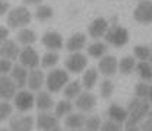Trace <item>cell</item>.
Wrapping results in <instances>:
<instances>
[{
	"label": "cell",
	"mask_w": 152,
	"mask_h": 131,
	"mask_svg": "<svg viewBox=\"0 0 152 131\" xmlns=\"http://www.w3.org/2000/svg\"><path fill=\"white\" fill-rule=\"evenodd\" d=\"M151 111V102L146 98H134L133 101H130L127 112L129 117L124 122V128L127 131H133L139 128V124L143 118H146L148 112Z\"/></svg>",
	"instance_id": "6da1fadb"
},
{
	"label": "cell",
	"mask_w": 152,
	"mask_h": 131,
	"mask_svg": "<svg viewBox=\"0 0 152 131\" xmlns=\"http://www.w3.org/2000/svg\"><path fill=\"white\" fill-rule=\"evenodd\" d=\"M31 19H32L31 12L25 6H18L7 12L6 23L9 29H20V28H26L31 23Z\"/></svg>",
	"instance_id": "7a4b0ae2"
},
{
	"label": "cell",
	"mask_w": 152,
	"mask_h": 131,
	"mask_svg": "<svg viewBox=\"0 0 152 131\" xmlns=\"http://www.w3.org/2000/svg\"><path fill=\"white\" fill-rule=\"evenodd\" d=\"M69 83V73L63 69H53L45 76V86L48 92L58 93Z\"/></svg>",
	"instance_id": "3957f363"
},
{
	"label": "cell",
	"mask_w": 152,
	"mask_h": 131,
	"mask_svg": "<svg viewBox=\"0 0 152 131\" xmlns=\"http://www.w3.org/2000/svg\"><path fill=\"white\" fill-rule=\"evenodd\" d=\"M104 38H105L107 44H111L115 48H120V47H124L129 42V31L126 28L114 23L111 28H108Z\"/></svg>",
	"instance_id": "277c9868"
},
{
	"label": "cell",
	"mask_w": 152,
	"mask_h": 131,
	"mask_svg": "<svg viewBox=\"0 0 152 131\" xmlns=\"http://www.w3.org/2000/svg\"><path fill=\"white\" fill-rule=\"evenodd\" d=\"M64 66L67 69L69 73L79 75L82 72H85V69L88 67V57L83 56L82 53H70V56L66 58Z\"/></svg>",
	"instance_id": "5b68a950"
},
{
	"label": "cell",
	"mask_w": 152,
	"mask_h": 131,
	"mask_svg": "<svg viewBox=\"0 0 152 131\" xmlns=\"http://www.w3.org/2000/svg\"><path fill=\"white\" fill-rule=\"evenodd\" d=\"M13 103L19 112H28L35 106V96L29 90L20 89L19 92H16L15 98H13Z\"/></svg>",
	"instance_id": "8992f818"
},
{
	"label": "cell",
	"mask_w": 152,
	"mask_h": 131,
	"mask_svg": "<svg viewBox=\"0 0 152 131\" xmlns=\"http://www.w3.org/2000/svg\"><path fill=\"white\" fill-rule=\"evenodd\" d=\"M19 63L26 67V69H37L38 66L41 64V60H39V56H38L37 50L32 48L31 45H25L20 53H19Z\"/></svg>",
	"instance_id": "52a82bcc"
},
{
	"label": "cell",
	"mask_w": 152,
	"mask_h": 131,
	"mask_svg": "<svg viewBox=\"0 0 152 131\" xmlns=\"http://www.w3.org/2000/svg\"><path fill=\"white\" fill-rule=\"evenodd\" d=\"M133 18L136 22L142 25L152 23V1L151 0H140L133 12Z\"/></svg>",
	"instance_id": "ba28073f"
},
{
	"label": "cell",
	"mask_w": 152,
	"mask_h": 131,
	"mask_svg": "<svg viewBox=\"0 0 152 131\" xmlns=\"http://www.w3.org/2000/svg\"><path fill=\"white\" fill-rule=\"evenodd\" d=\"M35 125H37L38 130H42V131H58L60 130L58 118H57L56 115H53V114H48V111L38 114Z\"/></svg>",
	"instance_id": "9c48e42d"
},
{
	"label": "cell",
	"mask_w": 152,
	"mask_h": 131,
	"mask_svg": "<svg viewBox=\"0 0 152 131\" xmlns=\"http://www.w3.org/2000/svg\"><path fill=\"white\" fill-rule=\"evenodd\" d=\"M16 92H18V86L13 82V79L7 75L0 76V99L10 101L15 98Z\"/></svg>",
	"instance_id": "30bf717a"
},
{
	"label": "cell",
	"mask_w": 152,
	"mask_h": 131,
	"mask_svg": "<svg viewBox=\"0 0 152 131\" xmlns=\"http://www.w3.org/2000/svg\"><path fill=\"white\" fill-rule=\"evenodd\" d=\"M34 128V118L31 115H15L10 117L9 130L12 131H31Z\"/></svg>",
	"instance_id": "8fae6325"
},
{
	"label": "cell",
	"mask_w": 152,
	"mask_h": 131,
	"mask_svg": "<svg viewBox=\"0 0 152 131\" xmlns=\"http://www.w3.org/2000/svg\"><path fill=\"white\" fill-rule=\"evenodd\" d=\"M118 70V61L113 56H102L98 63V73L105 77H111Z\"/></svg>",
	"instance_id": "7c38bea8"
},
{
	"label": "cell",
	"mask_w": 152,
	"mask_h": 131,
	"mask_svg": "<svg viewBox=\"0 0 152 131\" xmlns=\"http://www.w3.org/2000/svg\"><path fill=\"white\" fill-rule=\"evenodd\" d=\"M75 105L80 112H89V111L94 109L95 105H96V98H95L94 93H91L88 90L86 92H80L77 95V98H76Z\"/></svg>",
	"instance_id": "4fadbf2b"
},
{
	"label": "cell",
	"mask_w": 152,
	"mask_h": 131,
	"mask_svg": "<svg viewBox=\"0 0 152 131\" xmlns=\"http://www.w3.org/2000/svg\"><path fill=\"white\" fill-rule=\"evenodd\" d=\"M45 85V76L42 73V70L39 69H31L28 72V80H26V86L29 90L38 92L41 90V88Z\"/></svg>",
	"instance_id": "5bb4252c"
},
{
	"label": "cell",
	"mask_w": 152,
	"mask_h": 131,
	"mask_svg": "<svg viewBox=\"0 0 152 131\" xmlns=\"http://www.w3.org/2000/svg\"><path fill=\"white\" fill-rule=\"evenodd\" d=\"M41 41H42V45L48 51H58L64 47L63 38L58 32H45L41 38Z\"/></svg>",
	"instance_id": "9a60e30c"
},
{
	"label": "cell",
	"mask_w": 152,
	"mask_h": 131,
	"mask_svg": "<svg viewBox=\"0 0 152 131\" xmlns=\"http://www.w3.org/2000/svg\"><path fill=\"white\" fill-rule=\"evenodd\" d=\"M19 53H20L19 45L9 38L6 41H3L1 45H0V57H3V58H9V60L13 61L19 57Z\"/></svg>",
	"instance_id": "2e32d148"
},
{
	"label": "cell",
	"mask_w": 152,
	"mask_h": 131,
	"mask_svg": "<svg viewBox=\"0 0 152 131\" xmlns=\"http://www.w3.org/2000/svg\"><path fill=\"white\" fill-rule=\"evenodd\" d=\"M10 77L13 79V82L16 83L18 89H23L26 86V80H28V69L23 67L20 63L19 64H13L12 70H10Z\"/></svg>",
	"instance_id": "e0dca14e"
},
{
	"label": "cell",
	"mask_w": 152,
	"mask_h": 131,
	"mask_svg": "<svg viewBox=\"0 0 152 131\" xmlns=\"http://www.w3.org/2000/svg\"><path fill=\"white\" fill-rule=\"evenodd\" d=\"M107 31H108V22L104 18H96L88 28L89 37L94 39H99L101 37H104Z\"/></svg>",
	"instance_id": "ac0fdd59"
},
{
	"label": "cell",
	"mask_w": 152,
	"mask_h": 131,
	"mask_svg": "<svg viewBox=\"0 0 152 131\" xmlns=\"http://www.w3.org/2000/svg\"><path fill=\"white\" fill-rule=\"evenodd\" d=\"M35 106L39 112H45V111H50L53 109L54 106V102H53V98L50 92H44V90H39L35 96Z\"/></svg>",
	"instance_id": "d6986e66"
},
{
	"label": "cell",
	"mask_w": 152,
	"mask_h": 131,
	"mask_svg": "<svg viewBox=\"0 0 152 131\" xmlns=\"http://www.w3.org/2000/svg\"><path fill=\"white\" fill-rule=\"evenodd\" d=\"M85 115L82 112L79 114H67L66 115V119H64V125L67 130H73V131H77V130H82L85 127Z\"/></svg>",
	"instance_id": "ffe728a7"
},
{
	"label": "cell",
	"mask_w": 152,
	"mask_h": 131,
	"mask_svg": "<svg viewBox=\"0 0 152 131\" xmlns=\"http://www.w3.org/2000/svg\"><path fill=\"white\" fill-rule=\"evenodd\" d=\"M86 45V37L80 32H76L72 37L66 41V50L69 53H77L80 50H83Z\"/></svg>",
	"instance_id": "44dd1931"
},
{
	"label": "cell",
	"mask_w": 152,
	"mask_h": 131,
	"mask_svg": "<svg viewBox=\"0 0 152 131\" xmlns=\"http://www.w3.org/2000/svg\"><path fill=\"white\" fill-rule=\"evenodd\" d=\"M107 115L108 118L114 121V122H118V124H124L127 117H129V112L127 109H124L123 106L117 105V103H111L108 106V111H107Z\"/></svg>",
	"instance_id": "7402d4cb"
},
{
	"label": "cell",
	"mask_w": 152,
	"mask_h": 131,
	"mask_svg": "<svg viewBox=\"0 0 152 131\" xmlns=\"http://www.w3.org/2000/svg\"><path fill=\"white\" fill-rule=\"evenodd\" d=\"M98 82V69H85L82 77V88L86 90H92Z\"/></svg>",
	"instance_id": "603a6c76"
},
{
	"label": "cell",
	"mask_w": 152,
	"mask_h": 131,
	"mask_svg": "<svg viewBox=\"0 0 152 131\" xmlns=\"http://www.w3.org/2000/svg\"><path fill=\"white\" fill-rule=\"evenodd\" d=\"M16 41L20 45H32L37 41V34L28 28H20L19 32L16 34Z\"/></svg>",
	"instance_id": "cb8c5ba5"
},
{
	"label": "cell",
	"mask_w": 152,
	"mask_h": 131,
	"mask_svg": "<svg viewBox=\"0 0 152 131\" xmlns=\"http://www.w3.org/2000/svg\"><path fill=\"white\" fill-rule=\"evenodd\" d=\"M82 92V83L80 82H77V80H73V82H69L64 88H63V90H61V93L64 95V98L66 99H76L77 98V95Z\"/></svg>",
	"instance_id": "d4e9b609"
},
{
	"label": "cell",
	"mask_w": 152,
	"mask_h": 131,
	"mask_svg": "<svg viewBox=\"0 0 152 131\" xmlns=\"http://www.w3.org/2000/svg\"><path fill=\"white\" fill-rule=\"evenodd\" d=\"M73 111V103L70 102V99H61L60 102L56 103V109H54V115L57 118H64L67 114Z\"/></svg>",
	"instance_id": "484cf974"
},
{
	"label": "cell",
	"mask_w": 152,
	"mask_h": 131,
	"mask_svg": "<svg viewBox=\"0 0 152 131\" xmlns=\"http://www.w3.org/2000/svg\"><path fill=\"white\" fill-rule=\"evenodd\" d=\"M136 70V61H134V57H123L120 61H118V72L121 75L127 76L133 73Z\"/></svg>",
	"instance_id": "4316f807"
},
{
	"label": "cell",
	"mask_w": 152,
	"mask_h": 131,
	"mask_svg": "<svg viewBox=\"0 0 152 131\" xmlns=\"http://www.w3.org/2000/svg\"><path fill=\"white\" fill-rule=\"evenodd\" d=\"M136 72L142 80H152V63L151 61H140L139 64H136Z\"/></svg>",
	"instance_id": "83f0119b"
},
{
	"label": "cell",
	"mask_w": 152,
	"mask_h": 131,
	"mask_svg": "<svg viewBox=\"0 0 152 131\" xmlns=\"http://www.w3.org/2000/svg\"><path fill=\"white\" fill-rule=\"evenodd\" d=\"M58 63V54L57 51H48L41 58V67L42 69H53Z\"/></svg>",
	"instance_id": "f1b7e54d"
},
{
	"label": "cell",
	"mask_w": 152,
	"mask_h": 131,
	"mask_svg": "<svg viewBox=\"0 0 152 131\" xmlns=\"http://www.w3.org/2000/svg\"><path fill=\"white\" fill-rule=\"evenodd\" d=\"M107 44L104 42H94L88 47V54L94 58H99V57L105 56L107 54Z\"/></svg>",
	"instance_id": "f546056e"
},
{
	"label": "cell",
	"mask_w": 152,
	"mask_h": 131,
	"mask_svg": "<svg viewBox=\"0 0 152 131\" xmlns=\"http://www.w3.org/2000/svg\"><path fill=\"white\" fill-rule=\"evenodd\" d=\"M113 93H114L113 82H111L110 79L102 80L101 85H99V95H101V98H102V99H110Z\"/></svg>",
	"instance_id": "4dcf8cb0"
},
{
	"label": "cell",
	"mask_w": 152,
	"mask_h": 131,
	"mask_svg": "<svg viewBox=\"0 0 152 131\" xmlns=\"http://www.w3.org/2000/svg\"><path fill=\"white\" fill-rule=\"evenodd\" d=\"M35 18L38 20H41V22L50 20V19L53 18V9L50 6H44V4L38 6L37 10H35Z\"/></svg>",
	"instance_id": "1f68e13d"
},
{
	"label": "cell",
	"mask_w": 152,
	"mask_h": 131,
	"mask_svg": "<svg viewBox=\"0 0 152 131\" xmlns=\"http://www.w3.org/2000/svg\"><path fill=\"white\" fill-rule=\"evenodd\" d=\"M133 54H134V58L140 61H146L149 60V56H151V48L146 45H136L133 48Z\"/></svg>",
	"instance_id": "d6a6232c"
},
{
	"label": "cell",
	"mask_w": 152,
	"mask_h": 131,
	"mask_svg": "<svg viewBox=\"0 0 152 131\" xmlns=\"http://www.w3.org/2000/svg\"><path fill=\"white\" fill-rule=\"evenodd\" d=\"M13 114V106L12 103H9V101H3L0 102V121H6L12 117Z\"/></svg>",
	"instance_id": "836d02e7"
},
{
	"label": "cell",
	"mask_w": 152,
	"mask_h": 131,
	"mask_svg": "<svg viewBox=\"0 0 152 131\" xmlns=\"http://www.w3.org/2000/svg\"><path fill=\"white\" fill-rule=\"evenodd\" d=\"M101 118L98 117V115H92V117H89V118H86L85 119V130L88 131H96L101 128Z\"/></svg>",
	"instance_id": "e575fe53"
},
{
	"label": "cell",
	"mask_w": 152,
	"mask_h": 131,
	"mask_svg": "<svg viewBox=\"0 0 152 131\" xmlns=\"http://www.w3.org/2000/svg\"><path fill=\"white\" fill-rule=\"evenodd\" d=\"M134 93H136L137 98H146V99H148V96H149V86H148L145 82H140V83L136 85Z\"/></svg>",
	"instance_id": "d590c367"
},
{
	"label": "cell",
	"mask_w": 152,
	"mask_h": 131,
	"mask_svg": "<svg viewBox=\"0 0 152 131\" xmlns=\"http://www.w3.org/2000/svg\"><path fill=\"white\" fill-rule=\"evenodd\" d=\"M12 67H13L12 60L0 57V76L1 75H9V73H10V70H12Z\"/></svg>",
	"instance_id": "8d00e7d4"
},
{
	"label": "cell",
	"mask_w": 152,
	"mask_h": 131,
	"mask_svg": "<svg viewBox=\"0 0 152 131\" xmlns=\"http://www.w3.org/2000/svg\"><path fill=\"white\" fill-rule=\"evenodd\" d=\"M99 130H102V131H118V130H121V124L114 122V121L110 119V121L101 124V128H99Z\"/></svg>",
	"instance_id": "74e56055"
},
{
	"label": "cell",
	"mask_w": 152,
	"mask_h": 131,
	"mask_svg": "<svg viewBox=\"0 0 152 131\" xmlns=\"http://www.w3.org/2000/svg\"><path fill=\"white\" fill-rule=\"evenodd\" d=\"M140 130L152 131V111H149V112H148V115H146V119L143 118V119L140 121Z\"/></svg>",
	"instance_id": "f35d334b"
},
{
	"label": "cell",
	"mask_w": 152,
	"mask_h": 131,
	"mask_svg": "<svg viewBox=\"0 0 152 131\" xmlns=\"http://www.w3.org/2000/svg\"><path fill=\"white\" fill-rule=\"evenodd\" d=\"M10 10V6L6 0H0V16H4Z\"/></svg>",
	"instance_id": "ab89813d"
},
{
	"label": "cell",
	"mask_w": 152,
	"mask_h": 131,
	"mask_svg": "<svg viewBox=\"0 0 152 131\" xmlns=\"http://www.w3.org/2000/svg\"><path fill=\"white\" fill-rule=\"evenodd\" d=\"M9 38V28L6 26H0V45L3 41H6Z\"/></svg>",
	"instance_id": "60d3db41"
},
{
	"label": "cell",
	"mask_w": 152,
	"mask_h": 131,
	"mask_svg": "<svg viewBox=\"0 0 152 131\" xmlns=\"http://www.w3.org/2000/svg\"><path fill=\"white\" fill-rule=\"evenodd\" d=\"M25 4H39L42 0H22Z\"/></svg>",
	"instance_id": "b9f144b4"
},
{
	"label": "cell",
	"mask_w": 152,
	"mask_h": 131,
	"mask_svg": "<svg viewBox=\"0 0 152 131\" xmlns=\"http://www.w3.org/2000/svg\"><path fill=\"white\" fill-rule=\"evenodd\" d=\"M148 99H149V102H151V105H152V85L149 86V96H148Z\"/></svg>",
	"instance_id": "7bdbcfd3"
},
{
	"label": "cell",
	"mask_w": 152,
	"mask_h": 131,
	"mask_svg": "<svg viewBox=\"0 0 152 131\" xmlns=\"http://www.w3.org/2000/svg\"><path fill=\"white\" fill-rule=\"evenodd\" d=\"M149 61L152 63V47H151V56H149Z\"/></svg>",
	"instance_id": "ee69618b"
},
{
	"label": "cell",
	"mask_w": 152,
	"mask_h": 131,
	"mask_svg": "<svg viewBox=\"0 0 152 131\" xmlns=\"http://www.w3.org/2000/svg\"><path fill=\"white\" fill-rule=\"evenodd\" d=\"M139 1H140V0H139Z\"/></svg>",
	"instance_id": "f6af8a7d"
}]
</instances>
